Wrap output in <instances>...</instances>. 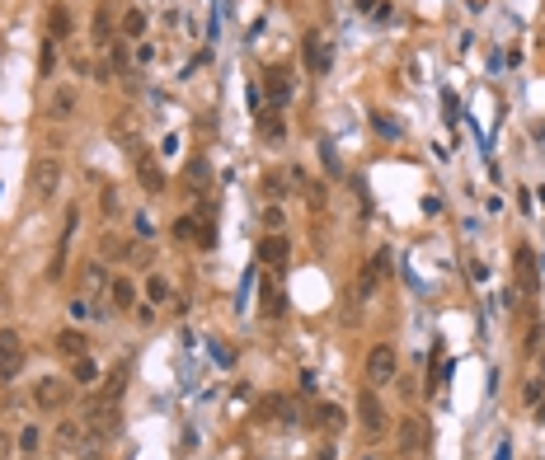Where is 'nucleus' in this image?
<instances>
[{
    "instance_id": "f257e3e1",
    "label": "nucleus",
    "mask_w": 545,
    "mask_h": 460,
    "mask_svg": "<svg viewBox=\"0 0 545 460\" xmlns=\"http://www.w3.org/2000/svg\"><path fill=\"white\" fill-rule=\"evenodd\" d=\"M118 413H123V399H109V395H94V404L85 409V432H94V437H113L118 432Z\"/></svg>"
},
{
    "instance_id": "f03ea898",
    "label": "nucleus",
    "mask_w": 545,
    "mask_h": 460,
    "mask_svg": "<svg viewBox=\"0 0 545 460\" xmlns=\"http://www.w3.org/2000/svg\"><path fill=\"white\" fill-rule=\"evenodd\" d=\"M395 366H400V357H395V343H376L372 352H367V385H386L395 381Z\"/></svg>"
},
{
    "instance_id": "7ed1b4c3",
    "label": "nucleus",
    "mask_w": 545,
    "mask_h": 460,
    "mask_svg": "<svg viewBox=\"0 0 545 460\" xmlns=\"http://www.w3.org/2000/svg\"><path fill=\"white\" fill-rule=\"evenodd\" d=\"M29 188L38 193V197H52V193L62 188V165H57L52 155H38L33 169H29Z\"/></svg>"
},
{
    "instance_id": "20e7f679",
    "label": "nucleus",
    "mask_w": 545,
    "mask_h": 460,
    "mask_svg": "<svg viewBox=\"0 0 545 460\" xmlns=\"http://www.w3.org/2000/svg\"><path fill=\"white\" fill-rule=\"evenodd\" d=\"M24 362V343H19L15 329H0V381H10Z\"/></svg>"
},
{
    "instance_id": "39448f33",
    "label": "nucleus",
    "mask_w": 545,
    "mask_h": 460,
    "mask_svg": "<svg viewBox=\"0 0 545 460\" xmlns=\"http://www.w3.org/2000/svg\"><path fill=\"white\" fill-rule=\"evenodd\" d=\"M33 399H38V409H62L66 399H71V385H66L62 376H47V381H38Z\"/></svg>"
},
{
    "instance_id": "423d86ee",
    "label": "nucleus",
    "mask_w": 545,
    "mask_h": 460,
    "mask_svg": "<svg viewBox=\"0 0 545 460\" xmlns=\"http://www.w3.org/2000/svg\"><path fill=\"white\" fill-rule=\"evenodd\" d=\"M358 413H362V428L372 432V437H376L381 428H386V409H381V399H376L372 385H367V390L358 395Z\"/></svg>"
},
{
    "instance_id": "0eeeda50",
    "label": "nucleus",
    "mask_w": 545,
    "mask_h": 460,
    "mask_svg": "<svg viewBox=\"0 0 545 460\" xmlns=\"http://www.w3.org/2000/svg\"><path fill=\"white\" fill-rule=\"evenodd\" d=\"M287 254H292V249H287V239H282V235H264V239H259V263H264V268H287Z\"/></svg>"
},
{
    "instance_id": "6e6552de",
    "label": "nucleus",
    "mask_w": 545,
    "mask_h": 460,
    "mask_svg": "<svg viewBox=\"0 0 545 460\" xmlns=\"http://www.w3.org/2000/svg\"><path fill=\"white\" fill-rule=\"evenodd\" d=\"M104 286H109V268L104 263H85V272H80V301H94Z\"/></svg>"
},
{
    "instance_id": "1a4fd4ad",
    "label": "nucleus",
    "mask_w": 545,
    "mask_h": 460,
    "mask_svg": "<svg viewBox=\"0 0 545 460\" xmlns=\"http://www.w3.org/2000/svg\"><path fill=\"white\" fill-rule=\"evenodd\" d=\"M423 437H428L423 418H419V413H409L405 423H400V451H405V456H414V451L423 446Z\"/></svg>"
},
{
    "instance_id": "9d476101",
    "label": "nucleus",
    "mask_w": 545,
    "mask_h": 460,
    "mask_svg": "<svg viewBox=\"0 0 545 460\" xmlns=\"http://www.w3.org/2000/svg\"><path fill=\"white\" fill-rule=\"evenodd\" d=\"M301 57H306V66H311L315 76H320V71H329V48H325V38H320V33H306V48H301Z\"/></svg>"
},
{
    "instance_id": "9b49d317",
    "label": "nucleus",
    "mask_w": 545,
    "mask_h": 460,
    "mask_svg": "<svg viewBox=\"0 0 545 460\" xmlns=\"http://www.w3.org/2000/svg\"><path fill=\"white\" fill-rule=\"evenodd\" d=\"M52 442L62 446V451H76V446L85 442V423H80V418H66V423H57V432H52Z\"/></svg>"
},
{
    "instance_id": "f8f14e48",
    "label": "nucleus",
    "mask_w": 545,
    "mask_h": 460,
    "mask_svg": "<svg viewBox=\"0 0 545 460\" xmlns=\"http://www.w3.org/2000/svg\"><path fill=\"white\" fill-rule=\"evenodd\" d=\"M137 179L146 193H165V174H160V165L151 155H137Z\"/></svg>"
},
{
    "instance_id": "ddd939ff",
    "label": "nucleus",
    "mask_w": 545,
    "mask_h": 460,
    "mask_svg": "<svg viewBox=\"0 0 545 460\" xmlns=\"http://www.w3.org/2000/svg\"><path fill=\"white\" fill-rule=\"evenodd\" d=\"M85 343H90V338H85L80 329H62V333H57V352H62V357H71V362H76V357H85Z\"/></svg>"
},
{
    "instance_id": "4468645a",
    "label": "nucleus",
    "mask_w": 545,
    "mask_h": 460,
    "mask_svg": "<svg viewBox=\"0 0 545 460\" xmlns=\"http://www.w3.org/2000/svg\"><path fill=\"white\" fill-rule=\"evenodd\" d=\"M264 95L273 99L278 109L287 104V99H292V85H287V71H268V76H264Z\"/></svg>"
},
{
    "instance_id": "2eb2a0df",
    "label": "nucleus",
    "mask_w": 545,
    "mask_h": 460,
    "mask_svg": "<svg viewBox=\"0 0 545 460\" xmlns=\"http://www.w3.org/2000/svg\"><path fill=\"white\" fill-rule=\"evenodd\" d=\"M71 381H80V385H94V381H99V366H94V357H90V352L71 362Z\"/></svg>"
},
{
    "instance_id": "dca6fc26",
    "label": "nucleus",
    "mask_w": 545,
    "mask_h": 460,
    "mask_svg": "<svg viewBox=\"0 0 545 460\" xmlns=\"http://www.w3.org/2000/svg\"><path fill=\"white\" fill-rule=\"evenodd\" d=\"M315 423H320L325 432H339L343 423H348V418H343V409H339V404H320V409H315Z\"/></svg>"
},
{
    "instance_id": "f3484780",
    "label": "nucleus",
    "mask_w": 545,
    "mask_h": 460,
    "mask_svg": "<svg viewBox=\"0 0 545 460\" xmlns=\"http://www.w3.org/2000/svg\"><path fill=\"white\" fill-rule=\"evenodd\" d=\"M71 113H76V90H57V95H52V118L66 123Z\"/></svg>"
},
{
    "instance_id": "a211bd4d",
    "label": "nucleus",
    "mask_w": 545,
    "mask_h": 460,
    "mask_svg": "<svg viewBox=\"0 0 545 460\" xmlns=\"http://www.w3.org/2000/svg\"><path fill=\"white\" fill-rule=\"evenodd\" d=\"M109 291H113V305H118V310H132V305H137V286L127 282V277H118Z\"/></svg>"
},
{
    "instance_id": "6ab92c4d",
    "label": "nucleus",
    "mask_w": 545,
    "mask_h": 460,
    "mask_svg": "<svg viewBox=\"0 0 545 460\" xmlns=\"http://www.w3.org/2000/svg\"><path fill=\"white\" fill-rule=\"evenodd\" d=\"M264 315H268V319L287 315V296H282V291H273V286H264Z\"/></svg>"
},
{
    "instance_id": "aec40b11",
    "label": "nucleus",
    "mask_w": 545,
    "mask_h": 460,
    "mask_svg": "<svg viewBox=\"0 0 545 460\" xmlns=\"http://www.w3.org/2000/svg\"><path fill=\"white\" fill-rule=\"evenodd\" d=\"M259 132H264V141H282V137H287V123H282L278 113H268L264 123H259Z\"/></svg>"
},
{
    "instance_id": "412c9836",
    "label": "nucleus",
    "mask_w": 545,
    "mask_h": 460,
    "mask_svg": "<svg viewBox=\"0 0 545 460\" xmlns=\"http://www.w3.org/2000/svg\"><path fill=\"white\" fill-rule=\"evenodd\" d=\"M109 24H113V0H104V5H99V15H94V38H99V43L109 38Z\"/></svg>"
},
{
    "instance_id": "4be33fe9",
    "label": "nucleus",
    "mask_w": 545,
    "mask_h": 460,
    "mask_svg": "<svg viewBox=\"0 0 545 460\" xmlns=\"http://www.w3.org/2000/svg\"><path fill=\"white\" fill-rule=\"evenodd\" d=\"M113 141H127V146H137V123H132V118H118V123H113Z\"/></svg>"
},
{
    "instance_id": "5701e85b",
    "label": "nucleus",
    "mask_w": 545,
    "mask_h": 460,
    "mask_svg": "<svg viewBox=\"0 0 545 460\" xmlns=\"http://www.w3.org/2000/svg\"><path fill=\"white\" fill-rule=\"evenodd\" d=\"M301 193H306V202H311V211H325V202H329L325 183H301Z\"/></svg>"
},
{
    "instance_id": "b1692460",
    "label": "nucleus",
    "mask_w": 545,
    "mask_h": 460,
    "mask_svg": "<svg viewBox=\"0 0 545 460\" xmlns=\"http://www.w3.org/2000/svg\"><path fill=\"white\" fill-rule=\"evenodd\" d=\"M123 33H127V38H141V33H146V15H141V10H127V15H123Z\"/></svg>"
},
{
    "instance_id": "393cba45",
    "label": "nucleus",
    "mask_w": 545,
    "mask_h": 460,
    "mask_svg": "<svg viewBox=\"0 0 545 460\" xmlns=\"http://www.w3.org/2000/svg\"><path fill=\"white\" fill-rule=\"evenodd\" d=\"M146 296H151L156 305H165L170 301V282H165V277H151V282H146Z\"/></svg>"
},
{
    "instance_id": "a878e982",
    "label": "nucleus",
    "mask_w": 545,
    "mask_h": 460,
    "mask_svg": "<svg viewBox=\"0 0 545 460\" xmlns=\"http://www.w3.org/2000/svg\"><path fill=\"white\" fill-rule=\"evenodd\" d=\"M38 442H43V432H38V428H24V432H19V451H24V456H33V451H38Z\"/></svg>"
},
{
    "instance_id": "bb28decb",
    "label": "nucleus",
    "mask_w": 545,
    "mask_h": 460,
    "mask_svg": "<svg viewBox=\"0 0 545 460\" xmlns=\"http://www.w3.org/2000/svg\"><path fill=\"white\" fill-rule=\"evenodd\" d=\"M62 33H71V15L57 5V10H52V38H62Z\"/></svg>"
},
{
    "instance_id": "cd10ccee",
    "label": "nucleus",
    "mask_w": 545,
    "mask_h": 460,
    "mask_svg": "<svg viewBox=\"0 0 545 460\" xmlns=\"http://www.w3.org/2000/svg\"><path fill=\"white\" fill-rule=\"evenodd\" d=\"M273 409L282 413V423H296V418H301V409H296V399H273Z\"/></svg>"
},
{
    "instance_id": "c85d7f7f",
    "label": "nucleus",
    "mask_w": 545,
    "mask_h": 460,
    "mask_svg": "<svg viewBox=\"0 0 545 460\" xmlns=\"http://www.w3.org/2000/svg\"><path fill=\"white\" fill-rule=\"evenodd\" d=\"M193 235H198L193 216H179V221H174V239H193Z\"/></svg>"
},
{
    "instance_id": "c756f323",
    "label": "nucleus",
    "mask_w": 545,
    "mask_h": 460,
    "mask_svg": "<svg viewBox=\"0 0 545 460\" xmlns=\"http://www.w3.org/2000/svg\"><path fill=\"white\" fill-rule=\"evenodd\" d=\"M38 66H43V76L52 71V66H57V48H52V38L43 43V57H38Z\"/></svg>"
},
{
    "instance_id": "7c9ffc66",
    "label": "nucleus",
    "mask_w": 545,
    "mask_h": 460,
    "mask_svg": "<svg viewBox=\"0 0 545 460\" xmlns=\"http://www.w3.org/2000/svg\"><path fill=\"white\" fill-rule=\"evenodd\" d=\"M264 225L278 235V230H282V207H268V211H264Z\"/></svg>"
},
{
    "instance_id": "2f4dec72",
    "label": "nucleus",
    "mask_w": 545,
    "mask_h": 460,
    "mask_svg": "<svg viewBox=\"0 0 545 460\" xmlns=\"http://www.w3.org/2000/svg\"><path fill=\"white\" fill-rule=\"evenodd\" d=\"M541 395H545V381H531V385H527V404H536Z\"/></svg>"
},
{
    "instance_id": "473e14b6",
    "label": "nucleus",
    "mask_w": 545,
    "mask_h": 460,
    "mask_svg": "<svg viewBox=\"0 0 545 460\" xmlns=\"http://www.w3.org/2000/svg\"><path fill=\"white\" fill-rule=\"evenodd\" d=\"M113 66H118V71H127V48H123V43L113 48Z\"/></svg>"
},
{
    "instance_id": "72a5a7b5",
    "label": "nucleus",
    "mask_w": 545,
    "mask_h": 460,
    "mask_svg": "<svg viewBox=\"0 0 545 460\" xmlns=\"http://www.w3.org/2000/svg\"><path fill=\"white\" fill-rule=\"evenodd\" d=\"M10 456V432H0V460Z\"/></svg>"
}]
</instances>
